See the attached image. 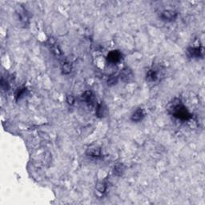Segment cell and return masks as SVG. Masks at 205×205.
Masks as SVG:
<instances>
[{
  "instance_id": "obj_16",
  "label": "cell",
  "mask_w": 205,
  "mask_h": 205,
  "mask_svg": "<svg viewBox=\"0 0 205 205\" xmlns=\"http://www.w3.org/2000/svg\"><path fill=\"white\" fill-rule=\"evenodd\" d=\"M67 102L69 105H73L75 102V98L71 95H68L67 96Z\"/></svg>"
},
{
  "instance_id": "obj_3",
  "label": "cell",
  "mask_w": 205,
  "mask_h": 205,
  "mask_svg": "<svg viewBox=\"0 0 205 205\" xmlns=\"http://www.w3.org/2000/svg\"><path fill=\"white\" fill-rule=\"evenodd\" d=\"M107 114L108 109L104 103L101 102V103L97 105V107H96V116H97L98 117H105V116H107Z\"/></svg>"
},
{
  "instance_id": "obj_9",
  "label": "cell",
  "mask_w": 205,
  "mask_h": 205,
  "mask_svg": "<svg viewBox=\"0 0 205 205\" xmlns=\"http://www.w3.org/2000/svg\"><path fill=\"white\" fill-rule=\"evenodd\" d=\"M82 99L83 100L85 101V102H87V103H88V104H92L94 102V95L93 94H92V92H90V91H88V92H85L83 93V95L82 96Z\"/></svg>"
},
{
  "instance_id": "obj_4",
  "label": "cell",
  "mask_w": 205,
  "mask_h": 205,
  "mask_svg": "<svg viewBox=\"0 0 205 205\" xmlns=\"http://www.w3.org/2000/svg\"><path fill=\"white\" fill-rule=\"evenodd\" d=\"M121 59V53L119 52V50H113L111 51L107 55V60L111 63H117Z\"/></svg>"
},
{
  "instance_id": "obj_1",
  "label": "cell",
  "mask_w": 205,
  "mask_h": 205,
  "mask_svg": "<svg viewBox=\"0 0 205 205\" xmlns=\"http://www.w3.org/2000/svg\"><path fill=\"white\" fill-rule=\"evenodd\" d=\"M173 115L175 117L178 119L188 120L191 118V115L184 106L183 105H177L173 108Z\"/></svg>"
},
{
  "instance_id": "obj_11",
  "label": "cell",
  "mask_w": 205,
  "mask_h": 205,
  "mask_svg": "<svg viewBox=\"0 0 205 205\" xmlns=\"http://www.w3.org/2000/svg\"><path fill=\"white\" fill-rule=\"evenodd\" d=\"M201 50L199 47H191L188 49V54L190 55L192 57H196L198 58L201 55Z\"/></svg>"
},
{
  "instance_id": "obj_10",
  "label": "cell",
  "mask_w": 205,
  "mask_h": 205,
  "mask_svg": "<svg viewBox=\"0 0 205 205\" xmlns=\"http://www.w3.org/2000/svg\"><path fill=\"white\" fill-rule=\"evenodd\" d=\"M158 78V73L155 70H150L147 73V80L149 82H154Z\"/></svg>"
},
{
  "instance_id": "obj_14",
  "label": "cell",
  "mask_w": 205,
  "mask_h": 205,
  "mask_svg": "<svg viewBox=\"0 0 205 205\" xmlns=\"http://www.w3.org/2000/svg\"><path fill=\"white\" fill-rule=\"evenodd\" d=\"M117 82H118V76H115V75H113V76L109 77V79H108L107 80V84L109 86H113V85L117 83Z\"/></svg>"
},
{
  "instance_id": "obj_15",
  "label": "cell",
  "mask_w": 205,
  "mask_h": 205,
  "mask_svg": "<svg viewBox=\"0 0 205 205\" xmlns=\"http://www.w3.org/2000/svg\"><path fill=\"white\" fill-rule=\"evenodd\" d=\"M26 88H22V89H19L18 92H17L16 95H15V97H16V100H18L19 99H20L21 97H22L23 95H24L25 92H26Z\"/></svg>"
},
{
  "instance_id": "obj_7",
  "label": "cell",
  "mask_w": 205,
  "mask_h": 205,
  "mask_svg": "<svg viewBox=\"0 0 205 205\" xmlns=\"http://www.w3.org/2000/svg\"><path fill=\"white\" fill-rule=\"evenodd\" d=\"M144 117V113L143 109L141 108H139L134 113L132 114V116H131V120L133 122H140V120L143 119V118Z\"/></svg>"
},
{
  "instance_id": "obj_6",
  "label": "cell",
  "mask_w": 205,
  "mask_h": 205,
  "mask_svg": "<svg viewBox=\"0 0 205 205\" xmlns=\"http://www.w3.org/2000/svg\"><path fill=\"white\" fill-rule=\"evenodd\" d=\"M86 154L92 157H99L101 155L100 148L97 147H89L87 150Z\"/></svg>"
},
{
  "instance_id": "obj_5",
  "label": "cell",
  "mask_w": 205,
  "mask_h": 205,
  "mask_svg": "<svg viewBox=\"0 0 205 205\" xmlns=\"http://www.w3.org/2000/svg\"><path fill=\"white\" fill-rule=\"evenodd\" d=\"M121 79L123 82H130L133 78L132 71L128 68H124L121 72Z\"/></svg>"
},
{
  "instance_id": "obj_12",
  "label": "cell",
  "mask_w": 205,
  "mask_h": 205,
  "mask_svg": "<svg viewBox=\"0 0 205 205\" xmlns=\"http://www.w3.org/2000/svg\"><path fill=\"white\" fill-rule=\"evenodd\" d=\"M62 71L64 74L65 75H67V74H69L71 73V66L69 63H65V64H63L62 66Z\"/></svg>"
},
{
  "instance_id": "obj_8",
  "label": "cell",
  "mask_w": 205,
  "mask_h": 205,
  "mask_svg": "<svg viewBox=\"0 0 205 205\" xmlns=\"http://www.w3.org/2000/svg\"><path fill=\"white\" fill-rule=\"evenodd\" d=\"M125 170H126V167L123 164L121 163H118L114 167V174L117 176H121L123 173H124Z\"/></svg>"
},
{
  "instance_id": "obj_13",
  "label": "cell",
  "mask_w": 205,
  "mask_h": 205,
  "mask_svg": "<svg viewBox=\"0 0 205 205\" xmlns=\"http://www.w3.org/2000/svg\"><path fill=\"white\" fill-rule=\"evenodd\" d=\"M96 190L100 193H104L107 190V185L102 182H99L96 184Z\"/></svg>"
},
{
  "instance_id": "obj_2",
  "label": "cell",
  "mask_w": 205,
  "mask_h": 205,
  "mask_svg": "<svg viewBox=\"0 0 205 205\" xmlns=\"http://www.w3.org/2000/svg\"><path fill=\"white\" fill-rule=\"evenodd\" d=\"M178 17V13L172 10H165L160 14V19L165 22H172Z\"/></svg>"
},
{
  "instance_id": "obj_17",
  "label": "cell",
  "mask_w": 205,
  "mask_h": 205,
  "mask_svg": "<svg viewBox=\"0 0 205 205\" xmlns=\"http://www.w3.org/2000/svg\"><path fill=\"white\" fill-rule=\"evenodd\" d=\"M1 86H2V89H4L5 91H7L9 89V84L7 81L5 82L3 79H2V80H1Z\"/></svg>"
}]
</instances>
